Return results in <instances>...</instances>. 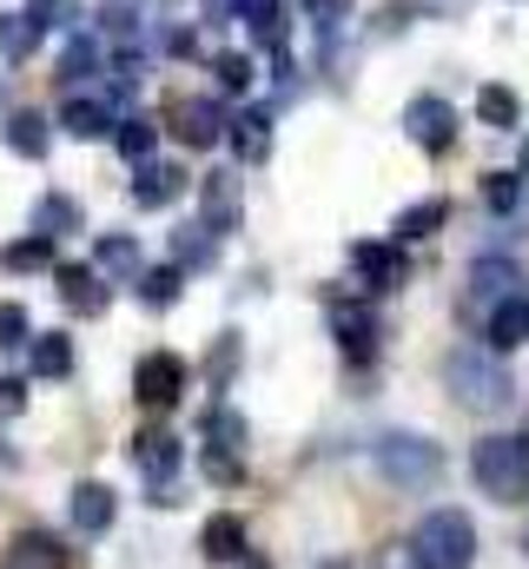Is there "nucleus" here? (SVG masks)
Returning <instances> with one entry per match:
<instances>
[{"label":"nucleus","mask_w":529,"mask_h":569,"mask_svg":"<svg viewBox=\"0 0 529 569\" xmlns=\"http://www.w3.org/2000/svg\"><path fill=\"white\" fill-rule=\"evenodd\" d=\"M33 232H47V239H67V232H80V206H73L67 192H47V199L33 206Z\"/></svg>","instance_id":"393cba45"},{"label":"nucleus","mask_w":529,"mask_h":569,"mask_svg":"<svg viewBox=\"0 0 529 569\" xmlns=\"http://www.w3.org/2000/svg\"><path fill=\"white\" fill-rule=\"evenodd\" d=\"M517 172H523V179H529V140H523V152H517Z\"/></svg>","instance_id":"49530a36"},{"label":"nucleus","mask_w":529,"mask_h":569,"mask_svg":"<svg viewBox=\"0 0 529 569\" xmlns=\"http://www.w3.org/2000/svg\"><path fill=\"white\" fill-rule=\"evenodd\" d=\"M40 33H47V27H40L33 13H0V53H7V60H27V53L40 47Z\"/></svg>","instance_id":"cd10ccee"},{"label":"nucleus","mask_w":529,"mask_h":569,"mask_svg":"<svg viewBox=\"0 0 529 569\" xmlns=\"http://www.w3.org/2000/svg\"><path fill=\"white\" fill-rule=\"evenodd\" d=\"M179 279H186V266L139 272V305H146V311H166V305H179Z\"/></svg>","instance_id":"7c9ffc66"},{"label":"nucleus","mask_w":529,"mask_h":569,"mask_svg":"<svg viewBox=\"0 0 529 569\" xmlns=\"http://www.w3.org/2000/svg\"><path fill=\"white\" fill-rule=\"evenodd\" d=\"M232 13L246 20V0H206V20H232Z\"/></svg>","instance_id":"a18cd8bd"},{"label":"nucleus","mask_w":529,"mask_h":569,"mask_svg":"<svg viewBox=\"0 0 529 569\" xmlns=\"http://www.w3.org/2000/svg\"><path fill=\"white\" fill-rule=\"evenodd\" d=\"M20 405H27V385H20V378H0V425L20 418Z\"/></svg>","instance_id":"37998d69"},{"label":"nucleus","mask_w":529,"mask_h":569,"mask_svg":"<svg viewBox=\"0 0 529 569\" xmlns=\"http://www.w3.org/2000/svg\"><path fill=\"white\" fill-rule=\"evenodd\" d=\"M0 569H67V550H60V537H47V530H20Z\"/></svg>","instance_id":"a211bd4d"},{"label":"nucleus","mask_w":529,"mask_h":569,"mask_svg":"<svg viewBox=\"0 0 529 569\" xmlns=\"http://www.w3.org/2000/svg\"><path fill=\"white\" fill-rule=\"evenodd\" d=\"M246 27H252V40H259L264 53H285V7L278 0H246Z\"/></svg>","instance_id":"b1692460"},{"label":"nucleus","mask_w":529,"mask_h":569,"mask_svg":"<svg viewBox=\"0 0 529 569\" xmlns=\"http://www.w3.org/2000/svg\"><path fill=\"white\" fill-rule=\"evenodd\" d=\"M443 219H450V206H443V199H423V206L397 212V246H417V239H430Z\"/></svg>","instance_id":"a878e982"},{"label":"nucleus","mask_w":529,"mask_h":569,"mask_svg":"<svg viewBox=\"0 0 529 569\" xmlns=\"http://www.w3.org/2000/svg\"><path fill=\"white\" fill-rule=\"evenodd\" d=\"M232 371H239V331H226V338H219V358L206 365V378H212V391H226V385H232Z\"/></svg>","instance_id":"e433bc0d"},{"label":"nucleus","mask_w":529,"mask_h":569,"mask_svg":"<svg viewBox=\"0 0 529 569\" xmlns=\"http://www.w3.org/2000/svg\"><path fill=\"white\" fill-rule=\"evenodd\" d=\"M113 146L127 152L132 166H146V159H152V146H159V127H146V120H120V127H113Z\"/></svg>","instance_id":"473e14b6"},{"label":"nucleus","mask_w":529,"mask_h":569,"mask_svg":"<svg viewBox=\"0 0 529 569\" xmlns=\"http://www.w3.org/2000/svg\"><path fill=\"white\" fill-rule=\"evenodd\" d=\"M517 284H523V272H517L510 259H477V266H470V298H483V305L517 298Z\"/></svg>","instance_id":"aec40b11"},{"label":"nucleus","mask_w":529,"mask_h":569,"mask_svg":"<svg viewBox=\"0 0 529 569\" xmlns=\"http://www.w3.org/2000/svg\"><path fill=\"white\" fill-rule=\"evenodd\" d=\"M27 13H33L40 27H73V0H33Z\"/></svg>","instance_id":"79ce46f5"},{"label":"nucleus","mask_w":529,"mask_h":569,"mask_svg":"<svg viewBox=\"0 0 529 569\" xmlns=\"http://www.w3.org/2000/svg\"><path fill=\"white\" fill-rule=\"evenodd\" d=\"M33 371L40 378H67L73 371V338H60V331L53 338H33Z\"/></svg>","instance_id":"2f4dec72"},{"label":"nucleus","mask_w":529,"mask_h":569,"mask_svg":"<svg viewBox=\"0 0 529 569\" xmlns=\"http://www.w3.org/2000/svg\"><path fill=\"white\" fill-rule=\"evenodd\" d=\"M246 437H252V425H246L232 405H206V443H219V450H246Z\"/></svg>","instance_id":"c756f323"},{"label":"nucleus","mask_w":529,"mask_h":569,"mask_svg":"<svg viewBox=\"0 0 529 569\" xmlns=\"http://www.w3.org/2000/svg\"><path fill=\"white\" fill-rule=\"evenodd\" d=\"M477 120L497 127V133H510V127H523V100L510 87H477Z\"/></svg>","instance_id":"4be33fe9"},{"label":"nucleus","mask_w":529,"mask_h":569,"mask_svg":"<svg viewBox=\"0 0 529 569\" xmlns=\"http://www.w3.org/2000/svg\"><path fill=\"white\" fill-rule=\"evenodd\" d=\"M199 212H206V226L226 239V232H239V219H246V192H239V172H226V166H212L206 179H199Z\"/></svg>","instance_id":"423d86ee"},{"label":"nucleus","mask_w":529,"mask_h":569,"mask_svg":"<svg viewBox=\"0 0 529 569\" xmlns=\"http://www.w3.org/2000/svg\"><path fill=\"white\" fill-rule=\"evenodd\" d=\"M0 266H7V272H40V266H60V239H47V232L13 239V246L0 252Z\"/></svg>","instance_id":"5701e85b"},{"label":"nucleus","mask_w":529,"mask_h":569,"mask_svg":"<svg viewBox=\"0 0 529 569\" xmlns=\"http://www.w3.org/2000/svg\"><path fill=\"white\" fill-rule=\"evenodd\" d=\"M100 33H107V40H132V33H139V7H132V0H107V7H100Z\"/></svg>","instance_id":"c9c22d12"},{"label":"nucleus","mask_w":529,"mask_h":569,"mask_svg":"<svg viewBox=\"0 0 529 569\" xmlns=\"http://www.w3.org/2000/svg\"><path fill=\"white\" fill-rule=\"evenodd\" d=\"M410 543H417L423 569H470L477 563V523L463 510H430Z\"/></svg>","instance_id":"20e7f679"},{"label":"nucleus","mask_w":529,"mask_h":569,"mask_svg":"<svg viewBox=\"0 0 529 569\" xmlns=\"http://www.w3.org/2000/svg\"><path fill=\"white\" fill-rule=\"evenodd\" d=\"M483 338H490V351H517V345H529V291L503 298V305H490Z\"/></svg>","instance_id":"2eb2a0df"},{"label":"nucleus","mask_w":529,"mask_h":569,"mask_svg":"<svg viewBox=\"0 0 529 569\" xmlns=\"http://www.w3.org/2000/svg\"><path fill=\"white\" fill-rule=\"evenodd\" d=\"M490 206H497V212H510V206H517V179H510V172H497V179H490Z\"/></svg>","instance_id":"c03bdc74"},{"label":"nucleus","mask_w":529,"mask_h":569,"mask_svg":"<svg viewBox=\"0 0 529 569\" xmlns=\"http://www.w3.org/2000/svg\"><path fill=\"white\" fill-rule=\"evenodd\" d=\"M20 345H33V325L20 305H0V351H20Z\"/></svg>","instance_id":"4c0bfd02"},{"label":"nucleus","mask_w":529,"mask_h":569,"mask_svg":"<svg viewBox=\"0 0 529 569\" xmlns=\"http://www.w3.org/2000/svg\"><path fill=\"white\" fill-rule=\"evenodd\" d=\"M470 477H477L483 497H497V503H523L529 497V437H510V430L477 437V450H470Z\"/></svg>","instance_id":"f03ea898"},{"label":"nucleus","mask_w":529,"mask_h":569,"mask_svg":"<svg viewBox=\"0 0 529 569\" xmlns=\"http://www.w3.org/2000/svg\"><path fill=\"white\" fill-rule=\"evenodd\" d=\"M219 133H232V127H226V113L212 100H199V93L192 100H172V140L179 146H212Z\"/></svg>","instance_id":"9d476101"},{"label":"nucleus","mask_w":529,"mask_h":569,"mask_svg":"<svg viewBox=\"0 0 529 569\" xmlns=\"http://www.w3.org/2000/svg\"><path fill=\"white\" fill-rule=\"evenodd\" d=\"M232 152L259 166L264 152H271V113H239V120H232Z\"/></svg>","instance_id":"c85d7f7f"},{"label":"nucleus","mask_w":529,"mask_h":569,"mask_svg":"<svg viewBox=\"0 0 529 569\" xmlns=\"http://www.w3.org/2000/svg\"><path fill=\"white\" fill-rule=\"evenodd\" d=\"M132 463L152 477V483H172V470H179V437L159 425H146L139 437H132Z\"/></svg>","instance_id":"ddd939ff"},{"label":"nucleus","mask_w":529,"mask_h":569,"mask_svg":"<svg viewBox=\"0 0 529 569\" xmlns=\"http://www.w3.org/2000/svg\"><path fill=\"white\" fill-rule=\"evenodd\" d=\"M239 569H271V563H264V557H246V563H239Z\"/></svg>","instance_id":"de8ad7c7"},{"label":"nucleus","mask_w":529,"mask_h":569,"mask_svg":"<svg viewBox=\"0 0 529 569\" xmlns=\"http://www.w3.org/2000/svg\"><path fill=\"white\" fill-rule=\"evenodd\" d=\"M100 60H107L100 40H73V47L60 53V73H67V80H87V73H100Z\"/></svg>","instance_id":"72a5a7b5"},{"label":"nucleus","mask_w":529,"mask_h":569,"mask_svg":"<svg viewBox=\"0 0 529 569\" xmlns=\"http://www.w3.org/2000/svg\"><path fill=\"white\" fill-rule=\"evenodd\" d=\"M371 569H423V557H417V543H385L371 557Z\"/></svg>","instance_id":"a19ab883"},{"label":"nucleus","mask_w":529,"mask_h":569,"mask_svg":"<svg viewBox=\"0 0 529 569\" xmlns=\"http://www.w3.org/2000/svg\"><path fill=\"white\" fill-rule=\"evenodd\" d=\"M67 517H73V530L80 537H107L113 530V517H120V497H113V483H73V497H67Z\"/></svg>","instance_id":"1a4fd4ad"},{"label":"nucleus","mask_w":529,"mask_h":569,"mask_svg":"<svg viewBox=\"0 0 529 569\" xmlns=\"http://www.w3.org/2000/svg\"><path fill=\"white\" fill-rule=\"evenodd\" d=\"M212 252H219V232H212L206 219L172 232V259H179V266H212Z\"/></svg>","instance_id":"bb28decb"},{"label":"nucleus","mask_w":529,"mask_h":569,"mask_svg":"<svg viewBox=\"0 0 529 569\" xmlns=\"http://www.w3.org/2000/svg\"><path fill=\"white\" fill-rule=\"evenodd\" d=\"M212 73H219V93H246L252 87V53H219Z\"/></svg>","instance_id":"f704fd0d"},{"label":"nucleus","mask_w":529,"mask_h":569,"mask_svg":"<svg viewBox=\"0 0 529 569\" xmlns=\"http://www.w3.org/2000/svg\"><path fill=\"white\" fill-rule=\"evenodd\" d=\"M93 272L113 284V279H139L146 272V259H139V246H132L127 232H107V239H93Z\"/></svg>","instance_id":"f3484780"},{"label":"nucleus","mask_w":529,"mask_h":569,"mask_svg":"<svg viewBox=\"0 0 529 569\" xmlns=\"http://www.w3.org/2000/svg\"><path fill=\"white\" fill-rule=\"evenodd\" d=\"M246 470H239V450H219V443H206V483H239Z\"/></svg>","instance_id":"58836bf2"},{"label":"nucleus","mask_w":529,"mask_h":569,"mask_svg":"<svg viewBox=\"0 0 529 569\" xmlns=\"http://www.w3.org/2000/svg\"><path fill=\"white\" fill-rule=\"evenodd\" d=\"M351 266H358V279H371V291H391V284L410 279L403 252H397V246H371V239H358V246H351Z\"/></svg>","instance_id":"4468645a"},{"label":"nucleus","mask_w":529,"mask_h":569,"mask_svg":"<svg viewBox=\"0 0 529 569\" xmlns=\"http://www.w3.org/2000/svg\"><path fill=\"white\" fill-rule=\"evenodd\" d=\"M345 13H351V0H311V27H318V40H338Z\"/></svg>","instance_id":"ea45409f"},{"label":"nucleus","mask_w":529,"mask_h":569,"mask_svg":"<svg viewBox=\"0 0 529 569\" xmlns=\"http://www.w3.org/2000/svg\"><path fill=\"white\" fill-rule=\"evenodd\" d=\"M443 385L463 411H510V398H517V378H510L503 351H477V345L443 358Z\"/></svg>","instance_id":"f257e3e1"},{"label":"nucleus","mask_w":529,"mask_h":569,"mask_svg":"<svg viewBox=\"0 0 529 569\" xmlns=\"http://www.w3.org/2000/svg\"><path fill=\"white\" fill-rule=\"evenodd\" d=\"M7 146H13L20 159H47V146H53V127H47V113H33V107L7 113Z\"/></svg>","instance_id":"412c9836"},{"label":"nucleus","mask_w":529,"mask_h":569,"mask_svg":"<svg viewBox=\"0 0 529 569\" xmlns=\"http://www.w3.org/2000/svg\"><path fill=\"white\" fill-rule=\"evenodd\" d=\"M60 127H67L73 140H100V133H113L120 120H113V107H107V100H93V93H73V100L60 107Z\"/></svg>","instance_id":"dca6fc26"},{"label":"nucleus","mask_w":529,"mask_h":569,"mask_svg":"<svg viewBox=\"0 0 529 569\" xmlns=\"http://www.w3.org/2000/svg\"><path fill=\"white\" fill-rule=\"evenodd\" d=\"M331 331H338V345H345V358H351V365L378 358V318H371V305H358V298L331 291Z\"/></svg>","instance_id":"0eeeda50"},{"label":"nucleus","mask_w":529,"mask_h":569,"mask_svg":"<svg viewBox=\"0 0 529 569\" xmlns=\"http://www.w3.org/2000/svg\"><path fill=\"white\" fill-rule=\"evenodd\" d=\"M371 457H378V470L391 477L397 490H430L443 477V450L430 437H417V430H385L371 443Z\"/></svg>","instance_id":"7ed1b4c3"},{"label":"nucleus","mask_w":529,"mask_h":569,"mask_svg":"<svg viewBox=\"0 0 529 569\" xmlns=\"http://www.w3.org/2000/svg\"><path fill=\"white\" fill-rule=\"evenodd\" d=\"M199 550H206V563H246V523L239 517H206Z\"/></svg>","instance_id":"6ab92c4d"},{"label":"nucleus","mask_w":529,"mask_h":569,"mask_svg":"<svg viewBox=\"0 0 529 569\" xmlns=\"http://www.w3.org/2000/svg\"><path fill=\"white\" fill-rule=\"evenodd\" d=\"M179 192H186V166H172V159H146L132 172V206H172Z\"/></svg>","instance_id":"f8f14e48"},{"label":"nucleus","mask_w":529,"mask_h":569,"mask_svg":"<svg viewBox=\"0 0 529 569\" xmlns=\"http://www.w3.org/2000/svg\"><path fill=\"white\" fill-rule=\"evenodd\" d=\"M53 279H60V298H67L73 318H100L107 298H113V284H100L93 266H53Z\"/></svg>","instance_id":"9b49d317"},{"label":"nucleus","mask_w":529,"mask_h":569,"mask_svg":"<svg viewBox=\"0 0 529 569\" xmlns=\"http://www.w3.org/2000/svg\"><path fill=\"white\" fill-rule=\"evenodd\" d=\"M132 398H139L146 411H172V405L186 398V365H179L172 351H146L139 371H132Z\"/></svg>","instance_id":"39448f33"},{"label":"nucleus","mask_w":529,"mask_h":569,"mask_svg":"<svg viewBox=\"0 0 529 569\" xmlns=\"http://www.w3.org/2000/svg\"><path fill=\"white\" fill-rule=\"evenodd\" d=\"M403 133L423 146V152H443V146L457 140V113H450L437 93H417V100L403 107Z\"/></svg>","instance_id":"6e6552de"}]
</instances>
